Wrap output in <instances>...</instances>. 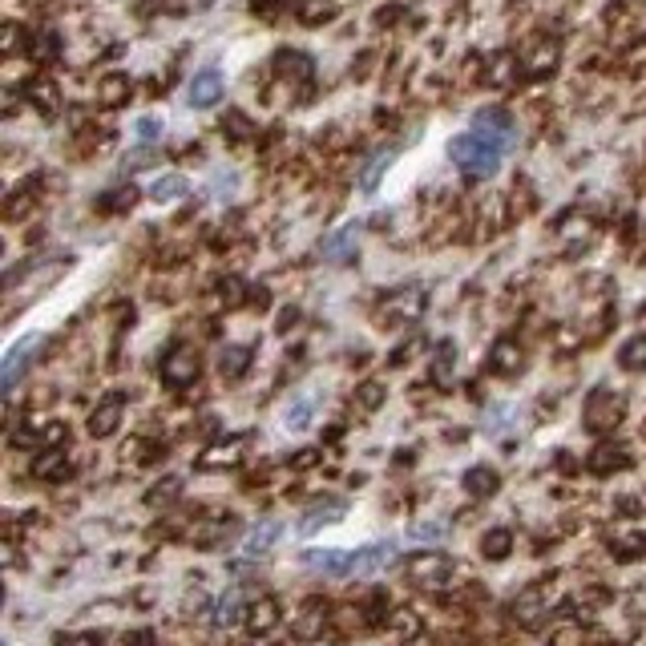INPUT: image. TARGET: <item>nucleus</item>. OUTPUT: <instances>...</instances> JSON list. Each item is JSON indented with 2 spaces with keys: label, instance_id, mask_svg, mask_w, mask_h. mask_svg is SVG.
<instances>
[{
  "label": "nucleus",
  "instance_id": "1",
  "mask_svg": "<svg viewBox=\"0 0 646 646\" xmlns=\"http://www.w3.org/2000/svg\"><path fill=\"white\" fill-rule=\"evenodd\" d=\"M448 158H453L456 170H461L465 178H489V174H497V166L505 158V146H497L493 138L469 129V134H461V138L448 142Z\"/></svg>",
  "mask_w": 646,
  "mask_h": 646
},
{
  "label": "nucleus",
  "instance_id": "2",
  "mask_svg": "<svg viewBox=\"0 0 646 646\" xmlns=\"http://www.w3.org/2000/svg\"><path fill=\"white\" fill-rule=\"evenodd\" d=\"M622 416H626V400H622V392L594 388V392H590V396H586L582 425L590 428V433H598V436L614 433V428L622 425Z\"/></svg>",
  "mask_w": 646,
  "mask_h": 646
},
{
  "label": "nucleus",
  "instance_id": "3",
  "mask_svg": "<svg viewBox=\"0 0 646 646\" xmlns=\"http://www.w3.org/2000/svg\"><path fill=\"white\" fill-rule=\"evenodd\" d=\"M453 578H456V566L445 554H416L408 561V582L425 590V594H441V590L453 586Z\"/></svg>",
  "mask_w": 646,
  "mask_h": 646
},
{
  "label": "nucleus",
  "instance_id": "4",
  "mask_svg": "<svg viewBox=\"0 0 646 646\" xmlns=\"http://www.w3.org/2000/svg\"><path fill=\"white\" fill-rule=\"evenodd\" d=\"M202 372V360L190 344H174L170 352L162 355V384L166 388H190Z\"/></svg>",
  "mask_w": 646,
  "mask_h": 646
},
{
  "label": "nucleus",
  "instance_id": "5",
  "mask_svg": "<svg viewBox=\"0 0 646 646\" xmlns=\"http://www.w3.org/2000/svg\"><path fill=\"white\" fill-rule=\"evenodd\" d=\"M425 303H428V295L420 292V287H400V292H392L380 303V323H388V327L416 323L420 312H425Z\"/></svg>",
  "mask_w": 646,
  "mask_h": 646
},
{
  "label": "nucleus",
  "instance_id": "6",
  "mask_svg": "<svg viewBox=\"0 0 646 646\" xmlns=\"http://www.w3.org/2000/svg\"><path fill=\"white\" fill-rule=\"evenodd\" d=\"M473 129L485 138H493V142L505 146V149L518 146V126H513V118L505 114V109H481V114L473 118Z\"/></svg>",
  "mask_w": 646,
  "mask_h": 646
},
{
  "label": "nucleus",
  "instance_id": "7",
  "mask_svg": "<svg viewBox=\"0 0 646 646\" xmlns=\"http://www.w3.org/2000/svg\"><path fill=\"white\" fill-rule=\"evenodd\" d=\"M41 344H45V335H25L21 344H13V348H8V355H5V392L16 388V380H21L25 364H29L33 355L41 352Z\"/></svg>",
  "mask_w": 646,
  "mask_h": 646
},
{
  "label": "nucleus",
  "instance_id": "8",
  "mask_svg": "<svg viewBox=\"0 0 646 646\" xmlns=\"http://www.w3.org/2000/svg\"><path fill=\"white\" fill-rule=\"evenodd\" d=\"M121 405H126V400H121L118 392H114V396L101 400V405L89 412V425H86V428H89V436H97V441L114 436V433H118V425H121Z\"/></svg>",
  "mask_w": 646,
  "mask_h": 646
},
{
  "label": "nucleus",
  "instance_id": "9",
  "mask_svg": "<svg viewBox=\"0 0 646 646\" xmlns=\"http://www.w3.org/2000/svg\"><path fill=\"white\" fill-rule=\"evenodd\" d=\"M626 465H631V453H626L622 445H614V441H602L594 453H590L586 469L594 477H610V473H622Z\"/></svg>",
  "mask_w": 646,
  "mask_h": 646
},
{
  "label": "nucleus",
  "instance_id": "10",
  "mask_svg": "<svg viewBox=\"0 0 646 646\" xmlns=\"http://www.w3.org/2000/svg\"><path fill=\"white\" fill-rule=\"evenodd\" d=\"M279 610L275 598H255V602H247V618H242V626H247V634H271L279 626Z\"/></svg>",
  "mask_w": 646,
  "mask_h": 646
},
{
  "label": "nucleus",
  "instance_id": "11",
  "mask_svg": "<svg viewBox=\"0 0 646 646\" xmlns=\"http://www.w3.org/2000/svg\"><path fill=\"white\" fill-rule=\"evenodd\" d=\"M186 97H190V106H194V109H210V106H219V97H222V77H219V69H202V73H194V81H190V89H186Z\"/></svg>",
  "mask_w": 646,
  "mask_h": 646
},
{
  "label": "nucleus",
  "instance_id": "12",
  "mask_svg": "<svg viewBox=\"0 0 646 646\" xmlns=\"http://www.w3.org/2000/svg\"><path fill=\"white\" fill-rule=\"evenodd\" d=\"M396 558V541H376V546H364L352 554V578L355 574H376L388 561Z\"/></svg>",
  "mask_w": 646,
  "mask_h": 646
},
{
  "label": "nucleus",
  "instance_id": "13",
  "mask_svg": "<svg viewBox=\"0 0 646 646\" xmlns=\"http://www.w3.org/2000/svg\"><path fill=\"white\" fill-rule=\"evenodd\" d=\"M521 364H526V352H521L513 340L493 344V352H489V372H493V376H518Z\"/></svg>",
  "mask_w": 646,
  "mask_h": 646
},
{
  "label": "nucleus",
  "instance_id": "14",
  "mask_svg": "<svg viewBox=\"0 0 646 646\" xmlns=\"http://www.w3.org/2000/svg\"><path fill=\"white\" fill-rule=\"evenodd\" d=\"M303 561L315 566V574L352 578V554H340V549H312V554H303Z\"/></svg>",
  "mask_w": 646,
  "mask_h": 646
},
{
  "label": "nucleus",
  "instance_id": "15",
  "mask_svg": "<svg viewBox=\"0 0 646 646\" xmlns=\"http://www.w3.org/2000/svg\"><path fill=\"white\" fill-rule=\"evenodd\" d=\"M29 473L36 481H61V477H69V456H65V448H41V453L33 456Z\"/></svg>",
  "mask_w": 646,
  "mask_h": 646
},
{
  "label": "nucleus",
  "instance_id": "16",
  "mask_svg": "<svg viewBox=\"0 0 646 646\" xmlns=\"http://www.w3.org/2000/svg\"><path fill=\"white\" fill-rule=\"evenodd\" d=\"M501 489V473L493 469V465H473L469 473H465V493L477 501H485V497H493V493Z\"/></svg>",
  "mask_w": 646,
  "mask_h": 646
},
{
  "label": "nucleus",
  "instance_id": "17",
  "mask_svg": "<svg viewBox=\"0 0 646 646\" xmlns=\"http://www.w3.org/2000/svg\"><path fill=\"white\" fill-rule=\"evenodd\" d=\"M242 461V441H214L199 453V469H222V465Z\"/></svg>",
  "mask_w": 646,
  "mask_h": 646
},
{
  "label": "nucleus",
  "instance_id": "18",
  "mask_svg": "<svg viewBox=\"0 0 646 646\" xmlns=\"http://www.w3.org/2000/svg\"><path fill=\"white\" fill-rule=\"evenodd\" d=\"M388 626L392 634H396L400 642H412V639H420L425 634V622H420V610H412V606H396V610L388 614Z\"/></svg>",
  "mask_w": 646,
  "mask_h": 646
},
{
  "label": "nucleus",
  "instance_id": "19",
  "mask_svg": "<svg viewBox=\"0 0 646 646\" xmlns=\"http://www.w3.org/2000/svg\"><path fill=\"white\" fill-rule=\"evenodd\" d=\"M129 93H134V86H129V77L126 73H106V77L97 81V101L106 109H114V106H126L129 101Z\"/></svg>",
  "mask_w": 646,
  "mask_h": 646
},
{
  "label": "nucleus",
  "instance_id": "20",
  "mask_svg": "<svg viewBox=\"0 0 646 646\" xmlns=\"http://www.w3.org/2000/svg\"><path fill=\"white\" fill-rule=\"evenodd\" d=\"M509 614L518 618L521 626H538L541 618L549 614V602H541V594H538V590H526V594H521V598H513Z\"/></svg>",
  "mask_w": 646,
  "mask_h": 646
},
{
  "label": "nucleus",
  "instance_id": "21",
  "mask_svg": "<svg viewBox=\"0 0 646 646\" xmlns=\"http://www.w3.org/2000/svg\"><path fill=\"white\" fill-rule=\"evenodd\" d=\"M251 352L247 344H227L219 355V372H222V380H242V372L251 368Z\"/></svg>",
  "mask_w": 646,
  "mask_h": 646
},
{
  "label": "nucleus",
  "instance_id": "22",
  "mask_svg": "<svg viewBox=\"0 0 646 646\" xmlns=\"http://www.w3.org/2000/svg\"><path fill=\"white\" fill-rule=\"evenodd\" d=\"M610 554L618 558V561H639V558H646V533H622V538H614L610 541Z\"/></svg>",
  "mask_w": 646,
  "mask_h": 646
},
{
  "label": "nucleus",
  "instance_id": "23",
  "mask_svg": "<svg viewBox=\"0 0 646 646\" xmlns=\"http://www.w3.org/2000/svg\"><path fill=\"white\" fill-rule=\"evenodd\" d=\"M25 93H29V101H33L36 109H41V114H53V109L61 106V93H57V86H53L49 77H36Z\"/></svg>",
  "mask_w": 646,
  "mask_h": 646
},
{
  "label": "nucleus",
  "instance_id": "24",
  "mask_svg": "<svg viewBox=\"0 0 646 646\" xmlns=\"http://www.w3.org/2000/svg\"><path fill=\"white\" fill-rule=\"evenodd\" d=\"M481 554L485 558H489V561H501V558H509L513 554V533L509 529H489V533H485V538H481Z\"/></svg>",
  "mask_w": 646,
  "mask_h": 646
},
{
  "label": "nucleus",
  "instance_id": "25",
  "mask_svg": "<svg viewBox=\"0 0 646 646\" xmlns=\"http://www.w3.org/2000/svg\"><path fill=\"white\" fill-rule=\"evenodd\" d=\"M275 69L283 73L287 81H307V77H312V61H307L303 53H279V57H275Z\"/></svg>",
  "mask_w": 646,
  "mask_h": 646
},
{
  "label": "nucleus",
  "instance_id": "26",
  "mask_svg": "<svg viewBox=\"0 0 646 646\" xmlns=\"http://www.w3.org/2000/svg\"><path fill=\"white\" fill-rule=\"evenodd\" d=\"M618 364H622L626 372H642V368H646V335H634V340H626L622 348H618Z\"/></svg>",
  "mask_w": 646,
  "mask_h": 646
},
{
  "label": "nucleus",
  "instance_id": "27",
  "mask_svg": "<svg viewBox=\"0 0 646 646\" xmlns=\"http://www.w3.org/2000/svg\"><path fill=\"white\" fill-rule=\"evenodd\" d=\"M323 622H327V610H323L320 602H312L303 614H299V622H295L299 639H320V634H323Z\"/></svg>",
  "mask_w": 646,
  "mask_h": 646
},
{
  "label": "nucleus",
  "instance_id": "28",
  "mask_svg": "<svg viewBox=\"0 0 646 646\" xmlns=\"http://www.w3.org/2000/svg\"><path fill=\"white\" fill-rule=\"evenodd\" d=\"M558 69V45H538V53L526 61V73L529 77H549Z\"/></svg>",
  "mask_w": 646,
  "mask_h": 646
},
{
  "label": "nucleus",
  "instance_id": "29",
  "mask_svg": "<svg viewBox=\"0 0 646 646\" xmlns=\"http://www.w3.org/2000/svg\"><path fill=\"white\" fill-rule=\"evenodd\" d=\"M186 194V178L182 174H166V178H158L154 186H149V199L154 202H174V199H182Z\"/></svg>",
  "mask_w": 646,
  "mask_h": 646
},
{
  "label": "nucleus",
  "instance_id": "30",
  "mask_svg": "<svg viewBox=\"0 0 646 646\" xmlns=\"http://www.w3.org/2000/svg\"><path fill=\"white\" fill-rule=\"evenodd\" d=\"M352 255H355V231H340L335 239L323 242V259H332V263H344Z\"/></svg>",
  "mask_w": 646,
  "mask_h": 646
},
{
  "label": "nucleus",
  "instance_id": "31",
  "mask_svg": "<svg viewBox=\"0 0 646 646\" xmlns=\"http://www.w3.org/2000/svg\"><path fill=\"white\" fill-rule=\"evenodd\" d=\"M227 533H239L235 521H219V526H202V529H199V538H194V541H199L202 549H219V546H227V541H231Z\"/></svg>",
  "mask_w": 646,
  "mask_h": 646
},
{
  "label": "nucleus",
  "instance_id": "32",
  "mask_svg": "<svg viewBox=\"0 0 646 646\" xmlns=\"http://www.w3.org/2000/svg\"><path fill=\"white\" fill-rule=\"evenodd\" d=\"M247 618V610L239 606V598H219V606H214V626H235V622H242Z\"/></svg>",
  "mask_w": 646,
  "mask_h": 646
},
{
  "label": "nucleus",
  "instance_id": "33",
  "mask_svg": "<svg viewBox=\"0 0 646 646\" xmlns=\"http://www.w3.org/2000/svg\"><path fill=\"white\" fill-rule=\"evenodd\" d=\"M332 16H335L332 0H307V5L299 8V21L303 25H323V21H332Z\"/></svg>",
  "mask_w": 646,
  "mask_h": 646
},
{
  "label": "nucleus",
  "instance_id": "34",
  "mask_svg": "<svg viewBox=\"0 0 646 646\" xmlns=\"http://www.w3.org/2000/svg\"><path fill=\"white\" fill-rule=\"evenodd\" d=\"M355 405H360L364 412H376V408L384 405V384H380V380L360 384V388H355Z\"/></svg>",
  "mask_w": 646,
  "mask_h": 646
},
{
  "label": "nucleus",
  "instance_id": "35",
  "mask_svg": "<svg viewBox=\"0 0 646 646\" xmlns=\"http://www.w3.org/2000/svg\"><path fill=\"white\" fill-rule=\"evenodd\" d=\"M283 425H287V428H295V433H299V428H307V425H312V400H307V396H299L295 405H287V412H283Z\"/></svg>",
  "mask_w": 646,
  "mask_h": 646
},
{
  "label": "nucleus",
  "instance_id": "36",
  "mask_svg": "<svg viewBox=\"0 0 646 646\" xmlns=\"http://www.w3.org/2000/svg\"><path fill=\"white\" fill-rule=\"evenodd\" d=\"M134 202H138V190H134V186H121V190L106 194V199H101L97 206H101V210H106V214H118V210H129V206H134Z\"/></svg>",
  "mask_w": 646,
  "mask_h": 646
},
{
  "label": "nucleus",
  "instance_id": "37",
  "mask_svg": "<svg viewBox=\"0 0 646 646\" xmlns=\"http://www.w3.org/2000/svg\"><path fill=\"white\" fill-rule=\"evenodd\" d=\"M456 364V348H448V344H441V348H436V360H433V380L441 384V388H448V368H453Z\"/></svg>",
  "mask_w": 646,
  "mask_h": 646
},
{
  "label": "nucleus",
  "instance_id": "38",
  "mask_svg": "<svg viewBox=\"0 0 646 646\" xmlns=\"http://www.w3.org/2000/svg\"><path fill=\"white\" fill-rule=\"evenodd\" d=\"M513 69H518V61H513L509 53H497V57L489 61V86H509Z\"/></svg>",
  "mask_w": 646,
  "mask_h": 646
},
{
  "label": "nucleus",
  "instance_id": "39",
  "mask_svg": "<svg viewBox=\"0 0 646 646\" xmlns=\"http://www.w3.org/2000/svg\"><path fill=\"white\" fill-rule=\"evenodd\" d=\"M29 53L36 61H53L61 53V41H57V33H41L36 41H29Z\"/></svg>",
  "mask_w": 646,
  "mask_h": 646
},
{
  "label": "nucleus",
  "instance_id": "40",
  "mask_svg": "<svg viewBox=\"0 0 646 646\" xmlns=\"http://www.w3.org/2000/svg\"><path fill=\"white\" fill-rule=\"evenodd\" d=\"M340 518H344V505L340 501H335L332 509H315V513H307V518H303V533H315L320 526H332V521H340Z\"/></svg>",
  "mask_w": 646,
  "mask_h": 646
},
{
  "label": "nucleus",
  "instance_id": "41",
  "mask_svg": "<svg viewBox=\"0 0 646 646\" xmlns=\"http://www.w3.org/2000/svg\"><path fill=\"white\" fill-rule=\"evenodd\" d=\"M29 206H33V186H25V190H16L13 199H8V206H5V219H8V222L25 219V214H29Z\"/></svg>",
  "mask_w": 646,
  "mask_h": 646
},
{
  "label": "nucleus",
  "instance_id": "42",
  "mask_svg": "<svg viewBox=\"0 0 646 646\" xmlns=\"http://www.w3.org/2000/svg\"><path fill=\"white\" fill-rule=\"evenodd\" d=\"M219 295H222V303H227V307H239V303H242V299H247L251 292H247V287H242V279H239V275H227V279H222V283H219Z\"/></svg>",
  "mask_w": 646,
  "mask_h": 646
},
{
  "label": "nucleus",
  "instance_id": "43",
  "mask_svg": "<svg viewBox=\"0 0 646 646\" xmlns=\"http://www.w3.org/2000/svg\"><path fill=\"white\" fill-rule=\"evenodd\" d=\"M275 533H279V526H275V521H263V526H259L255 533H251L247 549H251V554H263V549H271V546H275Z\"/></svg>",
  "mask_w": 646,
  "mask_h": 646
},
{
  "label": "nucleus",
  "instance_id": "44",
  "mask_svg": "<svg viewBox=\"0 0 646 646\" xmlns=\"http://www.w3.org/2000/svg\"><path fill=\"white\" fill-rule=\"evenodd\" d=\"M388 162H392V149H384V154L372 158V162H368V170H364V178H360V186H364V190H372V186L380 182V174H384V166H388Z\"/></svg>",
  "mask_w": 646,
  "mask_h": 646
},
{
  "label": "nucleus",
  "instance_id": "45",
  "mask_svg": "<svg viewBox=\"0 0 646 646\" xmlns=\"http://www.w3.org/2000/svg\"><path fill=\"white\" fill-rule=\"evenodd\" d=\"M178 489H182V481H178V477H170V481L166 485H154V489L146 493V505H158V501H170V497H178Z\"/></svg>",
  "mask_w": 646,
  "mask_h": 646
},
{
  "label": "nucleus",
  "instance_id": "46",
  "mask_svg": "<svg viewBox=\"0 0 646 646\" xmlns=\"http://www.w3.org/2000/svg\"><path fill=\"white\" fill-rule=\"evenodd\" d=\"M558 231H561L566 239H586V235H590V219L578 222V214H566V219L558 222Z\"/></svg>",
  "mask_w": 646,
  "mask_h": 646
},
{
  "label": "nucleus",
  "instance_id": "47",
  "mask_svg": "<svg viewBox=\"0 0 646 646\" xmlns=\"http://www.w3.org/2000/svg\"><path fill=\"white\" fill-rule=\"evenodd\" d=\"M21 36H25L21 25L8 21L5 29H0V53H16V49H21Z\"/></svg>",
  "mask_w": 646,
  "mask_h": 646
},
{
  "label": "nucleus",
  "instance_id": "48",
  "mask_svg": "<svg viewBox=\"0 0 646 646\" xmlns=\"http://www.w3.org/2000/svg\"><path fill=\"white\" fill-rule=\"evenodd\" d=\"M61 441H69V428H65V425H45L41 445L45 448H61Z\"/></svg>",
  "mask_w": 646,
  "mask_h": 646
},
{
  "label": "nucleus",
  "instance_id": "49",
  "mask_svg": "<svg viewBox=\"0 0 646 646\" xmlns=\"http://www.w3.org/2000/svg\"><path fill=\"white\" fill-rule=\"evenodd\" d=\"M134 129H138V138H142V142H146V146H154V142H158V138H162V126H158V121H154V118H142V121H138V126H134Z\"/></svg>",
  "mask_w": 646,
  "mask_h": 646
},
{
  "label": "nucleus",
  "instance_id": "50",
  "mask_svg": "<svg viewBox=\"0 0 646 646\" xmlns=\"http://www.w3.org/2000/svg\"><path fill=\"white\" fill-rule=\"evenodd\" d=\"M549 646H586V639H582V631L566 626V631H558L554 639H549Z\"/></svg>",
  "mask_w": 646,
  "mask_h": 646
},
{
  "label": "nucleus",
  "instance_id": "51",
  "mask_svg": "<svg viewBox=\"0 0 646 646\" xmlns=\"http://www.w3.org/2000/svg\"><path fill=\"white\" fill-rule=\"evenodd\" d=\"M61 646H101V634L97 631H81V634H69Z\"/></svg>",
  "mask_w": 646,
  "mask_h": 646
},
{
  "label": "nucleus",
  "instance_id": "52",
  "mask_svg": "<svg viewBox=\"0 0 646 646\" xmlns=\"http://www.w3.org/2000/svg\"><path fill=\"white\" fill-rule=\"evenodd\" d=\"M227 126H231V129H235V134H239V138H255V126H251V121H247V118H242V114H227Z\"/></svg>",
  "mask_w": 646,
  "mask_h": 646
},
{
  "label": "nucleus",
  "instance_id": "53",
  "mask_svg": "<svg viewBox=\"0 0 646 646\" xmlns=\"http://www.w3.org/2000/svg\"><path fill=\"white\" fill-rule=\"evenodd\" d=\"M315 461H320V448H303V453L292 456V469H312Z\"/></svg>",
  "mask_w": 646,
  "mask_h": 646
},
{
  "label": "nucleus",
  "instance_id": "54",
  "mask_svg": "<svg viewBox=\"0 0 646 646\" xmlns=\"http://www.w3.org/2000/svg\"><path fill=\"white\" fill-rule=\"evenodd\" d=\"M126 646H158V639L149 631H134V634H126Z\"/></svg>",
  "mask_w": 646,
  "mask_h": 646
},
{
  "label": "nucleus",
  "instance_id": "55",
  "mask_svg": "<svg viewBox=\"0 0 646 646\" xmlns=\"http://www.w3.org/2000/svg\"><path fill=\"white\" fill-rule=\"evenodd\" d=\"M618 513H626V518H639V513H642L639 497H622V501H618Z\"/></svg>",
  "mask_w": 646,
  "mask_h": 646
},
{
  "label": "nucleus",
  "instance_id": "56",
  "mask_svg": "<svg viewBox=\"0 0 646 646\" xmlns=\"http://www.w3.org/2000/svg\"><path fill=\"white\" fill-rule=\"evenodd\" d=\"M251 303H255V307H267V303H271L267 287H259V292H251Z\"/></svg>",
  "mask_w": 646,
  "mask_h": 646
}]
</instances>
